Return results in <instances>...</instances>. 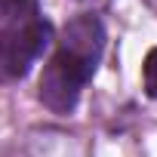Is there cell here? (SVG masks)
I'll list each match as a JSON object with an SVG mask.
<instances>
[{
	"label": "cell",
	"mask_w": 157,
	"mask_h": 157,
	"mask_svg": "<svg viewBox=\"0 0 157 157\" xmlns=\"http://www.w3.org/2000/svg\"><path fill=\"white\" fill-rule=\"evenodd\" d=\"M96 68L77 62L74 56L56 49V56L43 65V74H40V83H37V96L40 102L56 111V114H68L77 99H80V90L86 86V80L93 77Z\"/></svg>",
	"instance_id": "obj_1"
},
{
	"label": "cell",
	"mask_w": 157,
	"mask_h": 157,
	"mask_svg": "<svg viewBox=\"0 0 157 157\" xmlns=\"http://www.w3.org/2000/svg\"><path fill=\"white\" fill-rule=\"evenodd\" d=\"M49 40H52V28L40 16L25 22V25L0 31V80L25 77L28 68L43 56Z\"/></svg>",
	"instance_id": "obj_2"
},
{
	"label": "cell",
	"mask_w": 157,
	"mask_h": 157,
	"mask_svg": "<svg viewBox=\"0 0 157 157\" xmlns=\"http://www.w3.org/2000/svg\"><path fill=\"white\" fill-rule=\"evenodd\" d=\"M59 49L74 56L77 62H83L90 68L99 65L102 49H105V28L96 16H80L65 25L62 37H59Z\"/></svg>",
	"instance_id": "obj_3"
},
{
	"label": "cell",
	"mask_w": 157,
	"mask_h": 157,
	"mask_svg": "<svg viewBox=\"0 0 157 157\" xmlns=\"http://www.w3.org/2000/svg\"><path fill=\"white\" fill-rule=\"evenodd\" d=\"M37 19V0H0V31Z\"/></svg>",
	"instance_id": "obj_4"
},
{
	"label": "cell",
	"mask_w": 157,
	"mask_h": 157,
	"mask_svg": "<svg viewBox=\"0 0 157 157\" xmlns=\"http://www.w3.org/2000/svg\"><path fill=\"white\" fill-rule=\"evenodd\" d=\"M145 93L157 99V49H151L145 59Z\"/></svg>",
	"instance_id": "obj_5"
}]
</instances>
